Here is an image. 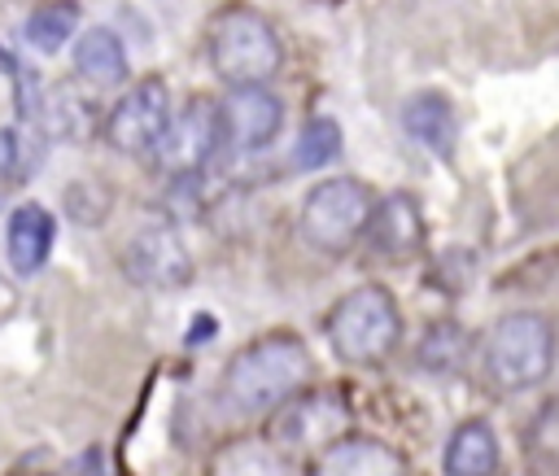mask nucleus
I'll use <instances>...</instances> for the list:
<instances>
[{
	"instance_id": "obj_19",
	"label": "nucleus",
	"mask_w": 559,
	"mask_h": 476,
	"mask_svg": "<svg viewBox=\"0 0 559 476\" xmlns=\"http://www.w3.org/2000/svg\"><path fill=\"white\" fill-rule=\"evenodd\" d=\"M341 153V127L332 118H310L293 144V166L297 170H319L328 162H336Z\"/></svg>"
},
{
	"instance_id": "obj_13",
	"label": "nucleus",
	"mask_w": 559,
	"mask_h": 476,
	"mask_svg": "<svg viewBox=\"0 0 559 476\" xmlns=\"http://www.w3.org/2000/svg\"><path fill=\"white\" fill-rule=\"evenodd\" d=\"M314 476H406L397 450L367 437H341L323 450Z\"/></svg>"
},
{
	"instance_id": "obj_1",
	"label": "nucleus",
	"mask_w": 559,
	"mask_h": 476,
	"mask_svg": "<svg viewBox=\"0 0 559 476\" xmlns=\"http://www.w3.org/2000/svg\"><path fill=\"white\" fill-rule=\"evenodd\" d=\"M310 376V354L297 336L288 332H275V336H262L253 345H245L227 371H223V397L231 410L240 415H258V410H271L280 402H288Z\"/></svg>"
},
{
	"instance_id": "obj_6",
	"label": "nucleus",
	"mask_w": 559,
	"mask_h": 476,
	"mask_svg": "<svg viewBox=\"0 0 559 476\" xmlns=\"http://www.w3.org/2000/svg\"><path fill=\"white\" fill-rule=\"evenodd\" d=\"M223 148V122H218V105L197 96L179 109V118L166 122L162 140H157V162L170 175H197L210 166V157Z\"/></svg>"
},
{
	"instance_id": "obj_14",
	"label": "nucleus",
	"mask_w": 559,
	"mask_h": 476,
	"mask_svg": "<svg viewBox=\"0 0 559 476\" xmlns=\"http://www.w3.org/2000/svg\"><path fill=\"white\" fill-rule=\"evenodd\" d=\"M402 127L411 131V140H419L424 148H432L437 157L454 153V105L441 92H419L402 105Z\"/></svg>"
},
{
	"instance_id": "obj_17",
	"label": "nucleus",
	"mask_w": 559,
	"mask_h": 476,
	"mask_svg": "<svg viewBox=\"0 0 559 476\" xmlns=\"http://www.w3.org/2000/svg\"><path fill=\"white\" fill-rule=\"evenodd\" d=\"M210 476H288V472L275 450H266L258 441H236L214 459Z\"/></svg>"
},
{
	"instance_id": "obj_18",
	"label": "nucleus",
	"mask_w": 559,
	"mask_h": 476,
	"mask_svg": "<svg viewBox=\"0 0 559 476\" xmlns=\"http://www.w3.org/2000/svg\"><path fill=\"white\" fill-rule=\"evenodd\" d=\"M74 26H79V9H74L70 0L44 4V9H35V13L26 17V44L39 48V52H52V48H61V44L74 35Z\"/></svg>"
},
{
	"instance_id": "obj_7",
	"label": "nucleus",
	"mask_w": 559,
	"mask_h": 476,
	"mask_svg": "<svg viewBox=\"0 0 559 476\" xmlns=\"http://www.w3.org/2000/svg\"><path fill=\"white\" fill-rule=\"evenodd\" d=\"M170 122V92L157 79L135 83L105 118V135L118 153H153Z\"/></svg>"
},
{
	"instance_id": "obj_2",
	"label": "nucleus",
	"mask_w": 559,
	"mask_h": 476,
	"mask_svg": "<svg viewBox=\"0 0 559 476\" xmlns=\"http://www.w3.org/2000/svg\"><path fill=\"white\" fill-rule=\"evenodd\" d=\"M205 44H210L214 74L227 79L231 87H262L284 61L275 26L253 9H223L210 22Z\"/></svg>"
},
{
	"instance_id": "obj_15",
	"label": "nucleus",
	"mask_w": 559,
	"mask_h": 476,
	"mask_svg": "<svg viewBox=\"0 0 559 476\" xmlns=\"http://www.w3.org/2000/svg\"><path fill=\"white\" fill-rule=\"evenodd\" d=\"M74 70L96 83V87H114L127 79V52H122V39L109 31V26H92L79 35L74 44Z\"/></svg>"
},
{
	"instance_id": "obj_20",
	"label": "nucleus",
	"mask_w": 559,
	"mask_h": 476,
	"mask_svg": "<svg viewBox=\"0 0 559 476\" xmlns=\"http://www.w3.org/2000/svg\"><path fill=\"white\" fill-rule=\"evenodd\" d=\"M13 170V140L0 131V175H9Z\"/></svg>"
},
{
	"instance_id": "obj_12",
	"label": "nucleus",
	"mask_w": 559,
	"mask_h": 476,
	"mask_svg": "<svg viewBox=\"0 0 559 476\" xmlns=\"http://www.w3.org/2000/svg\"><path fill=\"white\" fill-rule=\"evenodd\" d=\"M52 240H57V223L44 205H17L4 223V253H9V266L17 275H35L48 253H52Z\"/></svg>"
},
{
	"instance_id": "obj_9",
	"label": "nucleus",
	"mask_w": 559,
	"mask_h": 476,
	"mask_svg": "<svg viewBox=\"0 0 559 476\" xmlns=\"http://www.w3.org/2000/svg\"><path fill=\"white\" fill-rule=\"evenodd\" d=\"M122 266H127V275H131L135 284H144V288H179V284H188V275H192L188 249H183V240H179L170 227H144V231L127 245Z\"/></svg>"
},
{
	"instance_id": "obj_11",
	"label": "nucleus",
	"mask_w": 559,
	"mask_h": 476,
	"mask_svg": "<svg viewBox=\"0 0 559 476\" xmlns=\"http://www.w3.org/2000/svg\"><path fill=\"white\" fill-rule=\"evenodd\" d=\"M367 236H371V249L380 258H411L419 245H424V218H419V205L406 197V192H393L384 197L380 205H371V218H367Z\"/></svg>"
},
{
	"instance_id": "obj_4",
	"label": "nucleus",
	"mask_w": 559,
	"mask_h": 476,
	"mask_svg": "<svg viewBox=\"0 0 559 476\" xmlns=\"http://www.w3.org/2000/svg\"><path fill=\"white\" fill-rule=\"evenodd\" d=\"M550 358H555V332L542 314H528V310L498 319L485 345V371L498 389H528L546 380Z\"/></svg>"
},
{
	"instance_id": "obj_3",
	"label": "nucleus",
	"mask_w": 559,
	"mask_h": 476,
	"mask_svg": "<svg viewBox=\"0 0 559 476\" xmlns=\"http://www.w3.org/2000/svg\"><path fill=\"white\" fill-rule=\"evenodd\" d=\"M402 336V314L384 288H358L328 314V341L345 362H380Z\"/></svg>"
},
{
	"instance_id": "obj_8",
	"label": "nucleus",
	"mask_w": 559,
	"mask_h": 476,
	"mask_svg": "<svg viewBox=\"0 0 559 476\" xmlns=\"http://www.w3.org/2000/svg\"><path fill=\"white\" fill-rule=\"evenodd\" d=\"M218 122H223V144L249 153L275 140L284 122V105L266 87H231L227 100L218 105Z\"/></svg>"
},
{
	"instance_id": "obj_10",
	"label": "nucleus",
	"mask_w": 559,
	"mask_h": 476,
	"mask_svg": "<svg viewBox=\"0 0 559 476\" xmlns=\"http://www.w3.org/2000/svg\"><path fill=\"white\" fill-rule=\"evenodd\" d=\"M345 424H349V410L332 393H314V397L288 402V410L275 424V432H280L284 445L310 450V445H323V441H341Z\"/></svg>"
},
{
	"instance_id": "obj_16",
	"label": "nucleus",
	"mask_w": 559,
	"mask_h": 476,
	"mask_svg": "<svg viewBox=\"0 0 559 476\" xmlns=\"http://www.w3.org/2000/svg\"><path fill=\"white\" fill-rule=\"evenodd\" d=\"M498 441L489 424H463L445 445V476H493Z\"/></svg>"
},
{
	"instance_id": "obj_5",
	"label": "nucleus",
	"mask_w": 559,
	"mask_h": 476,
	"mask_svg": "<svg viewBox=\"0 0 559 476\" xmlns=\"http://www.w3.org/2000/svg\"><path fill=\"white\" fill-rule=\"evenodd\" d=\"M371 192L358 179H328L301 201V236L323 253H345L371 218Z\"/></svg>"
}]
</instances>
